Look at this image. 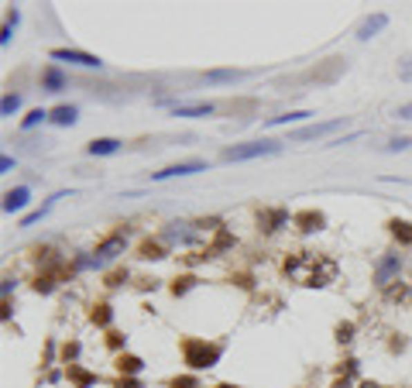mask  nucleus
<instances>
[{"instance_id":"nucleus-19","label":"nucleus","mask_w":412,"mask_h":388,"mask_svg":"<svg viewBox=\"0 0 412 388\" xmlns=\"http://www.w3.org/2000/svg\"><path fill=\"white\" fill-rule=\"evenodd\" d=\"M303 117H312L309 110H296V113H282V117H272L268 127H279V124H292V120H303Z\"/></svg>"},{"instance_id":"nucleus-23","label":"nucleus","mask_w":412,"mask_h":388,"mask_svg":"<svg viewBox=\"0 0 412 388\" xmlns=\"http://www.w3.org/2000/svg\"><path fill=\"white\" fill-rule=\"evenodd\" d=\"M93 320H97V323H110V309H106V306H97Z\"/></svg>"},{"instance_id":"nucleus-29","label":"nucleus","mask_w":412,"mask_h":388,"mask_svg":"<svg viewBox=\"0 0 412 388\" xmlns=\"http://www.w3.org/2000/svg\"><path fill=\"white\" fill-rule=\"evenodd\" d=\"M399 117H402V120H412V103H406V107H399Z\"/></svg>"},{"instance_id":"nucleus-3","label":"nucleus","mask_w":412,"mask_h":388,"mask_svg":"<svg viewBox=\"0 0 412 388\" xmlns=\"http://www.w3.org/2000/svg\"><path fill=\"white\" fill-rule=\"evenodd\" d=\"M182 351H186V361H189L193 368H209V364L220 358V347H216V344H203V340H186Z\"/></svg>"},{"instance_id":"nucleus-22","label":"nucleus","mask_w":412,"mask_h":388,"mask_svg":"<svg viewBox=\"0 0 412 388\" xmlns=\"http://www.w3.org/2000/svg\"><path fill=\"white\" fill-rule=\"evenodd\" d=\"M141 258H162V248H158V244H151V241H148V244H144V248H141Z\"/></svg>"},{"instance_id":"nucleus-2","label":"nucleus","mask_w":412,"mask_h":388,"mask_svg":"<svg viewBox=\"0 0 412 388\" xmlns=\"http://www.w3.org/2000/svg\"><path fill=\"white\" fill-rule=\"evenodd\" d=\"M282 145L279 141H251V145H234L223 151V162H247V158H261V155H275Z\"/></svg>"},{"instance_id":"nucleus-10","label":"nucleus","mask_w":412,"mask_h":388,"mask_svg":"<svg viewBox=\"0 0 412 388\" xmlns=\"http://www.w3.org/2000/svg\"><path fill=\"white\" fill-rule=\"evenodd\" d=\"M296 223H299V230L303 234H312V230H323V213H316V210H306V213H296Z\"/></svg>"},{"instance_id":"nucleus-21","label":"nucleus","mask_w":412,"mask_h":388,"mask_svg":"<svg viewBox=\"0 0 412 388\" xmlns=\"http://www.w3.org/2000/svg\"><path fill=\"white\" fill-rule=\"evenodd\" d=\"M45 117H48L45 110H31V113L24 117V127H35V124H38V120H45Z\"/></svg>"},{"instance_id":"nucleus-6","label":"nucleus","mask_w":412,"mask_h":388,"mask_svg":"<svg viewBox=\"0 0 412 388\" xmlns=\"http://www.w3.org/2000/svg\"><path fill=\"white\" fill-rule=\"evenodd\" d=\"M124 244H127V237H124V234H113V237H106L100 248H97V258H93V265L100 268V265H106V261H113L117 255H124Z\"/></svg>"},{"instance_id":"nucleus-4","label":"nucleus","mask_w":412,"mask_h":388,"mask_svg":"<svg viewBox=\"0 0 412 388\" xmlns=\"http://www.w3.org/2000/svg\"><path fill=\"white\" fill-rule=\"evenodd\" d=\"M52 59L55 62H76V66H86V69H100L103 62L90 52H79V48H52Z\"/></svg>"},{"instance_id":"nucleus-27","label":"nucleus","mask_w":412,"mask_h":388,"mask_svg":"<svg viewBox=\"0 0 412 388\" xmlns=\"http://www.w3.org/2000/svg\"><path fill=\"white\" fill-rule=\"evenodd\" d=\"M350 333H354V326H350V323H347V326H340V330H337V337H340V340H350Z\"/></svg>"},{"instance_id":"nucleus-9","label":"nucleus","mask_w":412,"mask_h":388,"mask_svg":"<svg viewBox=\"0 0 412 388\" xmlns=\"http://www.w3.org/2000/svg\"><path fill=\"white\" fill-rule=\"evenodd\" d=\"M66 76H62V69H55V66H48L45 69V76H41V86H45V93H59V90H66Z\"/></svg>"},{"instance_id":"nucleus-28","label":"nucleus","mask_w":412,"mask_h":388,"mask_svg":"<svg viewBox=\"0 0 412 388\" xmlns=\"http://www.w3.org/2000/svg\"><path fill=\"white\" fill-rule=\"evenodd\" d=\"M0 169H3V172H10V169H14V158H10V155H3V158H0Z\"/></svg>"},{"instance_id":"nucleus-5","label":"nucleus","mask_w":412,"mask_h":388,"mask_svg":"<svg viewBox=\"0 0 412 388\" xmlns=\"http://www.w3.org/2000/svg\"><path fill=\"white\" fill-rule=\"evenodd\" d=\"M399 268H402V258H399V255L382 258V261H378V268H375V282H378V289H388V286L395 282Z\"/></svg>"},{"instance_id":"nucleus-16","label":"nucleus","mask_w":412,"mask_h":388,"mask_svg":"<svg viewBox=\"0 0 412 388\" xmlns=\"http://www.w3.org/2000/svg\"><path fill=\"white\" fill-rule=\"evenodd\" d=\"M117 148H120L117 138H97V141L90 145V155H113Z\"/></svg>"},{"instance_id":"nucleus-26","label":"nucleus","mask_w":412,"mask_h":388,"mask_svg":"<svg viewBox=\"0 0 412 388\" xmlns=\"http://www.w3.org/2000/svg\"><path fill=\"white\" fill-rule=\"evenodd\" d=\"M412 141L409 138H399V141H392V145H388V151H402V148H409Z\"/></svg>"},{"instance_id":"nucleus-24","label":"nucleus","mask_w":412,"mask_h":388,"mask_svg":"<svg viewBox=\"0 0 412 388\" xmlns=\"http://www.w3.org/2000/svg\"><path fill=\"white\" fill-rule=\"evenodd\" d=\"M399 76H402V80H412V55L402 62V66H399Z\"/></svg>"},{"instance_id":"nucleus-14","label":"nucleus","mask_w":412,"mask_h":388,"mask_svg":"<svg viewBox=\"0 0 412 388\" xmlns=\"http://www.w3.org/2000/svg\"><path fill=\"white\" fill-rule=\"evenodd\" d=\"M76 113H79L76 107H66V103H62V107H55V110L48 113V120L59 124V127H69V124H76Z\"/></svg>"},{"instance_id":"nucleus-15","label":"nucleus","mask_w":412,"mask_h":388,"mask_svg":"<svg viewBox=\"0 0 412 388\" xmlns=\"http://www.w3.org/2000/svg\"><path fill=\"white\" fill-rule=\"evenodd\" d=\"M213 103H193V107H176V117H209Z\"/></svg>"},{"instance_id":"nucleus-8","label":"nucleus","mask_w":412,"mask_h":388,"mask_svg":"<svg viewBox=\"0 0 412 388\" xmlns=\"http://www.w3.org/2000/svg\"><path fill=\"white\" fill-rule=\"evenodd\" d=\"M344 120H323V124H312V127H299L292 131V141H312V138H323V134H333Z\"/></svg>"},{"instance_id":"nucleus-20","label":"nucleus","mask_w":412,"mask_h":388,"mask_svg":"<svg viewBox=\"0 0 412 388\" xmlns=\"http://www.w3.org/2000/svg\"><path fill=\"white\" fill-rule=\"evenodd\" d=\"M17 107H21V97H17V93H7V97H3V103H0V113H3V117H10Z\"/></svg>"},{"instance_id":"nucleus-13","label":"nucleus","mask_w":412,"mask_h":388,"mask_svg":"<svg viewBox=\"0 0 412 388\" xmlns=\"http://www.w3.org/2000/svg\"><path fill=\"white\" fill-rule=\"evenodd\" d=\"M385 24H388V17H385V14H375V17H368V21L361 24L357 38H361V41H368V38H371V35H378V31H382Z\"/></svg>"},{"instance_id":"nucleus-18","label":"nucleus","mask_w":412,"mask_h":388,"mask_svg":"<svg viewBox=\"0 0 412 388\" xmlns=\"http://www.w3.org/2000/svg\"><path fill=\"white\" fill-rule=\"evenodd\" d=\"M388 227H392V234H395V237H399L402 244H412V223H402V220H392Z\"/></svg>"},{"instance_id":"nucleus-25","label":"nucleus","mask_w":412,"mask_h":388,"mask_svg":"<svg viewBox=\"0 0 412 388\" xmlns=\"http://www.w3.org/2000/svg\"><path fill=\"white\" fill-rule=\"evenodd\" d=\"M120 368H127V371H138V368H141V361H138V358H124V361H120Z\"/></svg>"},{"instance_id":"nucleus-12","label":"nucleus","mask_w":412,"mask_h":388,"mask_svg":"<svg viewBox=\"0 0 412 388\" xmlns=\"http://www.w3.org/2000/svg\"><path fill=\"white\" fill-rule=\"evenodd\" d=\"M28 196H31V190H28V186H17V190H10V193L3 196V210H7V213L21 210V206L28 203Z\"/></svg>"},{"instance_id":"nucleus-11","label":"nucleus","mask_w":412,"mask_h":388,"mask_svg":"<svg viewBox=\"0 0 412 388\" xmlns=\"http://www.w3.org/2000/svg\"><path fill=\"white\" fill-rule=\"evenodd\" d=\"M285 220H289V213H285V210H265V213L258 216L261 230H268V234H272V230H279V227H282Z\"/></svg>"},{"instance_id":"nucleus-1","label":"nucleus","mask_w":412,"mask_h":388,"mask_svg":"<svg viewBox=\"0 0 412 388\" xmlns=\"http://www.w3.org/2000/svg\"><path fill=\"white\" fill-rule=\"evenodd\" d=\"M285 275H289L296 286H303V289H323V286L337 282L340 268H337V261L326 258V255L299 251V255H292V258L285 261Z\"/></svg>"},{"instance_id":"nucleus-7","label":"nucleus","mask_w":412,"mask_h":388,"mask_svg":"<svg viewBox=\"0 0 412 388\" xmlns=\"http://www.w3.org/2000/svg\"><path fill=\"white\" fill-rule=\"evenodd\" d=\"M193 172H206V162H179V165H169L162 172H155L151 179L162 183V179H176V176H193Z\"/></svg>"},{"instance_id":"nucleus-17","label":"nucleus","mask_w":412,"mask_h":388,"mask_svg":"<svg viewBox=\"0 0 412 388\" xmlns=\"http://www.w3.org/2000/svg\"><path fill=\"white\" fill-rule=\"evenodd\" d=\"M244 73H230V69H216V73H206V83H234L241 80Z\"/></svg>"}]
</instances>
